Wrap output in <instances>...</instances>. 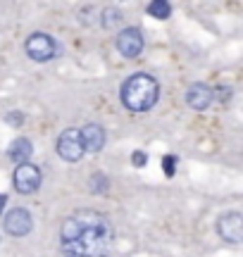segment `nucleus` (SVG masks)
<instances>
[{
    "mask_svg": "<svg viewBox=\"0 0 243 257\" xmlns=\"http://www.w3.org/2000/svg\"><path fill=\"white\" fill-rule=\"evenodd\" d=\"M119 21H122V12H119V10L110 7V10L103 12V26H105V29H114Z\"/></svg>",
    "mask_w": 243,
    "mask_h": 257,
    "instance_id": "obj_14",
    "label": "nucleus"
},
{
    "mask_svg": "<svg viewBox=\"0 0 243 257\" xmlns=\"http://www.w3.org/2000/svg\"><path fill=\"white\" fill-rule=\"evenodd\" d=\"M12 184H15V191L22 195L34 193L41 186V169L36 165H29V160L19 162V167L15 169V176H12Z\"/></svg>",
    "mask_w": 243,
    "mask_h": 257,
    "instance_id": "obj_4",
    "label": "nucleus"
},
{
    "mask_svg": "<svg viewBox=\"0 0 243 257\" xmlns=\"http://www.w3.org/2000/svg\"><path fill=\"white\" fill-rule=\"evenodd\" d=\"M220 95H217V98H220V100H222V103H224V100H229V98H231V88H220Z\"/></svg>",
    "mask_w": 243,
    "mask_h": 257,
    "instance_id": "obj_18",
    "label": "nucleus"
},
{
    "mask_svg": "<svg viewBox=\"0 0 243 257\" xmlns=\"http://www.w3.org/2000/svg\"><path fill=\"white\" fill-rule=\"evenodd\" d=\"M146 162H148V157H146L141 150H136V152H133V165H136V167H143Z\"/></svg>",
    "mask_w": 243,
    "mask_h": 257,
    "instance_id": "obj_17",
    "label": "nucleus"
},
{
    "mask_svg": "<svg viewBox=\"0 0 243 257\" xmlns=\"http://www.w3.org/2000/svg\"><path fill=\"white\" fill-rule=\"evenodd\" d=\"M55 53L57 45L48 34H34L26 41V55L31 60H36V62H48V60L55 57Z\"/></svg>",
    "mask_w": 243,
    "mask_h": 257,
    "instance_id": "obj_5",
    "label": "nucleus"
},
{
    "mask_svg": "<svg viewBox=\"0 0 243 257\" xmlns=\"http://www.w3.org/2000/svg\"><path fill=\"white\" fill-rule=\"evenodd\" d=\"M88 186H91L93 193H105V191L110 188V179H108L105 174H93L91 181H88Z\"/></svg>",
    "mask_w": 243,
    "mask_h": 257,
    "instance_id": "obj_13",
    "label": "nucleus"
},
{
    "mask_svg": "<svg viewBox=\"0 0 243 257\" xmlns=\"http://www.w3.org/2000/svg\"><path fill=\"white\" fill-rule=\"evenodd\" d=\"M84 143H81V133L79 128H65L57 138V155L65 162H79L84 157Z\"/></svg>",
    "mask_w": 243,
    "mask_h": 257,
    "instance_id": "obj_3",
    "label": "nucleus"
},
{
    "mask_svg": "<svg viewBox=\"0 0 243 257\" xmlns=\"http://www.w3.org/2000/svg\"><path fill=\"white\" fill-rule=\"evenodd\" d=\"M174 167H177V157H174V155L162 157V169H165V174H167V176H174V171H177Z\"/></svg>",
    "mask_w": 243,
    "mask_h": 257,
    "instance_id": "obj_15",
    "label": "nucleus"
},
{
    "mask_svg": "<svg viewBox=\"0 0 243 257\" xmlns=\"http://www.w3.org/2000/svg\"><path fill=\"white\" fill-rule=\"evenodd\" d=\"M5 122H7V124H15V127H19V124L24 122V117H22V112H10V114L5 117Z\"/></svg>",
    "mask_w": 243,
    "mask_h": 257,
    "instance_id": "obj_16",
    "label": "nucleus"
},
{
    "mask_svg": "<svg viewBox=\"0 0 243 257\" xmlns=\"http://www.w3.org/2000/svg\"><path fill=\"white\" fill-rule=\"evenodd\" d=\"M5 231L10 234V236H26L29 231H31V226H34V219H31V214H29V210H24V207H15L12 212H7L5 214Z\"/></svg>",
    "mask_w": 243,
    "mask_h": 257,
    "instance_id": "obj_6",
    "label": "nucleus"
},
{
    "mask_svg": "<svg viewBox=\"0 0 243 257\" xmlns=\"http://www.w3.org/2000/svg\"><path fill=\"white\" fill-rule=\"evenodd\" d=\"M217 231H220V236H222L226 243L239 245L243 240V217L239 212H229V214H224V217L220 219Z\"/></svg>",
    "mask_w": 243,
    "mask_h": 257,
    "instance_id": "obj_7",
    "label": "nucleus"
},
{
    "mask_svg": "<svg viewBox=\"0 0 243 257\" xmlns=\"http://www.w3.org/2000/svg\"><path fill=\"white\" fill-rule=\"evenodd\" d=\"M172 7H169L167 0H150L148 2V15L155 19H167Z\"/></svg>",
    "mask_w": 243,
    "mask_h": 257,
    "instance_id": "obj_12",
    "label": "nucleus"
},
{
    "mask_svg": "<svg viewBox=\"0 0 243 257\" xmlns=\"http://www.w3.org/2000/svg\"><path fill=\"white\" fill-rule=\"evenodd\" d=\"M117 50L122 53L124 57H138L141 55V50H143V36H141V31L138 29H124V31H119V36H117Z\"/></svg>",
    "mask_w": 243,
    "mask_h": 257,
    "instance_id": "obj_8",
    "label": "nucleus"
},
{
    "mask_svg": "<svg viewBox=\"0 0 243 257\" xmlns=\"http://www.w3.org/2000/svg\"><path fill=\"white\" fill-rule=\"evenodd\" d=\"M160 95V86L150 74H133L122 84V103L131 112H148Z\"/></svg>",
    "mask_w": 243,
    "mask_h": 257,
    "instance_id": "obj_2",
    "label": "nucleus"
},
{
    "mask_svg": "<svg viewBox=\"0 0 243 257\" xmlns=\"http://www.w3.org/2000/svg\"><path fill=\"white\" fill-rule=\"evenodd\" d=\"M212 98H215V93L205 84H193V86H188L186 91V103L193 110H207Z\"/></svg>",
    "mask_w": 243,
    "mask_h": 257,
    "instance_id": "obj_9",
    "label": "nucleus"
},
{
    "mask_svg": "<svg viewBox=\"0 0 243 257\" xmlns=\"http://www.w3.org/2000/svg\"><path fill=\"white\" fill-rule=\"evenodd\" d=\"M60 238H62V250L67 255H105L112 245V224L100 212L79 210L62 221Z\"/></svg>",
    "mask_w": 243,
    "mask_h": 257,
    "instance_id": "obj_1",
    "label": "nucleus"
},
{
    "mask_svg": "<svg viewBox=\"0 0 243 257\" xmlns=\"http://www.w3.org/2000/svg\"><path fill=\"white\" fill-rule=\"evenodd\" d=\"M31 152H34V146H31V141L29 138H17L12 146H10V150H7V155H10V160L12 162H26L29 157H31Z\"/></svg>",
    "mask_w": 243,
    "mask_h": 257,
    "instance_id": "obj_11",
    "label": "nucleus"
},
{
    "mask_svg": "<svg viewBox=\"0 0 243 257\" xmlns=\"http://www.w3.org/2000/svg\"><path fill=\"white\" fill-rule=\"evenodd\" d=\"M81 143H84V150H91V152H98L105 146V128L98 127V124H88L81 131Z\"/></svg>",
    "mask_w": 243,
    "mask_h": 257,
    "instance_id": "obj_10",
    "label": "nucleus"
},
{
    "mask_svg": "<svg viewBox=\"0 0 243 257\" xmlns=\"http://www.w3.org/2000/svg\"><path fill=\"white\" fill-rule=\"evenodd\" d=\"M5 202H7V198L0 193V214H2V210H5Z\"/></svg>",
    "mask_w": 243,
    "mask_h": 257,
    "instance_id": "obj_19",
    "label": "nucleus"
}]
</instances>
